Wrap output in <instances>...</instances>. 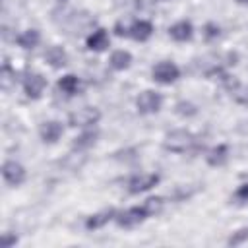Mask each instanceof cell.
<instances>
[{
  "mask_svg": "<svg viewBox=\"0 0 248 248\" xmlns=\"http://www.w3.org/2000/svg\"><path fill=\"white\" fill-rule=\"evenodd\" d=\"M194 143V138L190 132L186 130H174L165 138V149L174 151V153H182L186 151L190 145Z\"/></svg>",
  "mask_w": 248,
  "mask_h": 248,
  "instance_id": "1",
  "label": "cell"
},
{
  "mask_svg": "<svg viewBox=\"0 0 248 248\" xmlns=\"http://www.w3.org/2000/svg\"><path fill=\"white\" fill-rule=\"evenodd\" d=\"M99 118H101L99 108H95V107H83V108L74 110L70 114L68 122H70V126H89V124H95Z\"/></svg>",
  "mask_w": 248,
  "mask_h": 248,
  "instance_id": "2",
  "label": "cell"
},
{
  "mask_svg": "<svg viewBox=\"0 0 248 248\" xmlns=\"http://www.w3.org/2000/svg\"><path fill=\"white\" fill-rule=\"evenodd\" d=\"M147 217H149V215L145 213L143 205H136V207H130V209H126V211L116 213V223H118V227L130 229V227L141 223V221L147 219Z\"/></svg>",
  "mask_w": 248,
  "mask_h": 248,
  "instance_id": "3",
  "label": "cell"
},
{
  "mask_svg": "<svg viewBox=\"0 0 248 248\" xmlns=\"http://www.w3.org/2000/svg\"><path fill=\"white\" fill-rule=\"evenodd\" d=\"M151 76H153V79L159 81V83H172V81L178 79L180 72H178V68H176L172 62H159V64L153 66Z\"/></svg>",
  "mask_w": 248,
  "mask_h": 248,
  "instance_id": "4",
  "label": "cell"
},
{
  "mask_svg": "<svg viewBox=\"0 0 248 248\" xmlns=\"http://www.w3.org/2000/svg\"><path fill=\"white\" fill-rule=\"evenodd\" d=\"M161 103H163V99H161V95L155 93V91H143V93H140V97L136 99V107H138V110L143 112V114H147V112H157V110L161 108Z\"/></svg>",
  "mask_w": 248,
  "mask_h": 248,
  "instance_id": "5",
  "label": "cell"
},
{
  "mask_svg": "<svg viewBox=\"0 0 248 248\" xmlns=\"http://www.w3.org/2000/svg\"><path fill=\"white\" fill-rule=\"evenodd\" d=\"M2 176L10 186H17L25 180V169L16 161H6L2 167Z\"/></svg>",
  "mask_w": 248,
  "mask_h": 248,
  "instance_id": "6",
  "label": "cell"
},
{
  "mask_svg": "<svg viewBox=\"0 0 248 248\" xmlns=\"http://www.w3.org/2000/svg\"><path fill=\"white\" fill-rule=\"evenodd\" d=\"M159 182V174H140V176H134L128 184V190L132 194H140V192H145L149 188H153L155 184Z\"/></svg>",
  "mask_w": 248,
  "mask_h": 248,
  "instance_id": "7",
  "label": "cell"
},
{
  "mask_svg": "<svg viewBox=\"0 0 248 248\" xmlns=\"http://www.w3.org/2000/svg\"><path fill=\"white\" fill-rule=\"evenodd\" d=\"M45 85H46V81H45V78H43L41 74H29V76L25 78L23 89H25L27 97H31V99H39L41 93H43V89H45Z\"/></svg>",
  "mask_w": 248,
  "mask_h": 248,
  "instance_id": "8",
  "label": "cell"
},
{
  "mask_svg": "<svg viewBox=\"0 0 248 248\" xmlns=\"http://www.w3.org/2000/svg\"><path fill=\"white\" fill-rule=\"evenodd\" d=\"M39 134H41V140H43V141L52 143V141H56V140L62 136V124L56 122V120H48V122H45V124L41 126Z\"/></svg>",
  "mask_w": 248,
  "mask_h": 248,
  "instance_id": "9",
  "label": "cell"
},
{
  "mask_svg": "<svg viewBox=\"0 0 248 248\" xmlns=\"http://www.w3.org/2000/svg\"><path fill=\"white\" fill-rule=\"evenodd\" d=\"M112 217H116V211L112 209V207H108V209H103V211H99V213H95V215H91V217H87V221H85V227L87 229H101L103 225H107Z\"/></svg>",
  "mask_w": 248,
  "mask_h": 248,
  "instance_id": "10",
  "label": "cell"
},
{
  "mask_svg": "<svg viewBox=\"0 0 248 248\" xmlns=\"http://www.w3.org/2000/svg\"><path fill=\"white\" fill-rule=\"evenodd\" d=\"M153 33V25L147 21V19H140V21H134L132 27H130V35L136 39V41H147Z\"/></svg>",
  "mask_w": 248,
  "mask_h": 248,
  "instance_id": "11",
  "label": "cell"
},
{
  "mask_svg": "<svg viewBox=\"0 0 248 248\" xmlns=\"http://www.w3.org/2000/svg\"><path fill=\"white\" fill-rule=\"evenodd\" d=\"M192 33H194V29H192V23L190 21H178V23H174L170 29H169V35L174 39V41H190L192 39Z\"/></svg>",
  "mask_w": 248,
  "mask_h": 248,
  "instance_id": "12",
  "label": "cell"
},
{
  "mask_svg": "<svg viewBox=\"0 0 248 248\" xmlns=\"http://www.w3.org/2000/svg\"><path fill=\"white\" fill-rule=\"evenodd\" d=\"M107 46H108V33H107L105 29H97L93 35L87 37V48H89V50L101 52V50H105Z\"/></svg>",
  "mask_w": 248,
  "mask_h": 248,
  "instance_id": "13",
  "label": "cell"
},
{
  "mask_svg": "<svg viewBox=\"0 0 248 248\" xmlns=\"http://www.w3.org/2000/svg\"><path fill=\"white\" fill-rule=\"evenodd\" d=\"M45 60L52 66V68H62L66 62H68V56H66V50L62 46H50L46 52H45Z\"/></svg>",
  "mask_w": 248,
  "mask_h": 248,
  "instance_id": "14",
  "label": "cell"
},
{
  "mask_svg": "<svg viewBox=\"0 0 248 248\" xmlns=\"http://www.w3.org/2000/svg\"><path fill=\"white\" fill-rule=\"evenodd\" d=\"M79 87H81L79 79H78L76 76H72V74L62 76V78L58 79V89H60V91H64L66 95H76V93L79 91Z\"/></svg>",
  "mask_w": 248,
  "mask_h": 248,
  "instance_id": "15",
  "label": "cell"
},
{
  "mask_svg": "<svg viewBox=\"0 0 248 248\" xmlns=\"http://www.w3.org/2000/svg\"><path fill=\"white\" fill-rule=\"evenodd\" d=\"M39 41H41V35H39L37 29H27L25 33H21L17 37V45L21 48H33V46H37Z\"/></svg>",
  "mask_w": 248,
  "mask_h": 248,
  "instance_id": "16",
  "label": "cell"
},
{
  "mask_svg": "<svg viewBox=\"0 0 248 248\" xmlns=\"http://www.w3.org/2000/svg\"><path fill=\"white\" fill-rule=\"evenodd\" d=\"M130 62H132V54L128 50H116L110 56V66L114 70H124L130 66Z\"/></svg>",
  "mask_w": 248,
  "mask_h": 248,
  "instance_id": "17",
  "label": "cell"
},
{
  "mask_svg": "<svg viewBox=\"0 0 248 248\" xmlns=\"http://www.w3.org/2000/svg\"><path fill=\"white\" fill-rule=\"evenodd\" d=\"M227 153H229L227 145H217V147H213V149L209 151L207 163H209L211 167H219V165H223V163L227 161Z\"/></svg>",
  "mask_w": 248,
  "mask_h": 248,
  "instance_id": "18",
  "label": "cell"
},
{
  "mask_svg": "<svg viewBox=\"0 0 248 248\" xmlns=\"http://www.w3.org/2000/svg\"><path fill=\"white\" fill-rule=\"evenodd\" d=\"M95 140H97V132H83L74 140V149H87L95 143Z\"/></svg>",
  "mask_w": 248,
  "mask_h": 248,
  "instance_id": "19",
  "label": "cell"
},
{
  "mask_svg": "<svg viewBox=\"0 0 248 248\" xmlns=\"http://www.w3.org/2000/svg\"><path fill=\"white\" fill-rule=\"evenodd\" d=\"M141 205H143L145 213H147V215L151 217V215H157V213H159V211L163 209L165 202H163V198H157V196H155V198H147V200H145V202H143Z\"/></svg>",
  "mask_w": 248,
  "mask_h": 248,
  "instance_id": "20",
  "label": "cell"
},
{
  "mask_svg": "<svg viewBox=\"0 0 248 248\" xmlns=\"http://www.w3.org/2000/svg\"><path fill=\"white\" fill-rule=\"evenodd\" d=\"M246 238H248V229H240V231H236V232L229 238V244H231V246H236V244L244 242Z\"/></svg>",
  "mask_w": 248,
  "mask_h": 248,
  "instance_id": "21",
  "label": "cell"
},
{
  "mask_svg": "<svg viewBox=\"0 0 248 248\" xmlns=\"http://www.w3.org/2000/svg\"><path fill=\"white\" fill-rule=\"evenodd\" d=\"M234 200L240 202V203H242V202H248V184H242V186L234 192Z\"/></svg>",
  "mask_w": 248,
  "mask_h": 248,
  "instance_id": "22",
  "label": "cell"
},
{
  "mask_svg": "<svg viewBox=\"0 0 248 248\" xmlns=\"http://www.w3.org/2000/svg\"><path fill=\"white\" fill-rule=\"evenodd\" d=\"M16 236H12V234H8V232H4V236H2V246L4 248H10L12 244H16Z\"/></svg>",
  "mask_w": 248,
  "mask_h": 248,
  "instance_id": "23",
  "label": "cell"
},
{
  "mask_svg": "<svg viewBox=\"0 0 248 248\" xmlns=\"http://www.w3.org/2000/svg\"><path fill=\"white\" fill-rule=\"evenodd\" d=\"M205 29H207V37H215V35H219V27H215V25H207Z\"/></svg>",
  "mask_w": 248,
  "mask_h": 248,
  "instance_id": "24",
  "label": "cell"
},
{
  "mask_svg": "<svg viewBox=\"0 0 248 248\" xmlns=\"http://www.w3.org/2000/svg\"><path fill=\"white\" fill-rule=\"evenodd\" d=\"M240 2H248V0H240Z\"/></svg>",
  "mask_w": 248,
  "mask_h": 248,
  "instance_id": "25",
  "label": "cell"
}]
</instances>
